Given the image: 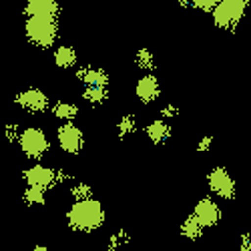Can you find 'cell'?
Masks as SVG:
<instances>
[{
    "instance_id": "obj_15",
    "label": "cell",
    "mask_w": 251,
    "mask_h": 251,
    "mask_svg": "<svg viewBox=\"0 0 251 251\" xmlns=\"http://www.w3.org/2000/svg\"><path fill=\"white\" fill-rule=\"evenodd\" d=\"M78 113H80L78 104L73 102V100H56L52 104V115L62 125H65V123H75V119L78 117Z\"/></svg>"
},
{
    "instance_id": "obj_8",
    "label": "cell",
    "mask_w": 251,
    "mask_h": 251,
    "mask_svg": "<svg viewBox=\"0 0 251 251\" xmlns=\"http://www.w3.org/2000/svg\"><path fill=\"white\" fill-rule=\"evenodd\" d=\"M14 102L18 104L23 111L30 113V115H43L50 109V99L45 91H40L36 87H30V89H25L20 91L14 99Z\"/></svg>"
},
{
    "instance_id": "obj_23",
    "label": "cell",
    "mask_w": 251,
    "mask_h": 251,
    "mask_svg": "<svg viewBox=\"0 0 251 251\" xmlns=\"http://www.w3.org/2000/svg\"><path fill=\"white\" fill-rule=\"evenodd\" d=\"M179 113H181V109L177 107L175 102H165V104H161V109H159L161 119H163V121H167V123H169L171 119H177V117H179Z\"/></svg>"
},
{
    "instance_id": "obj_4",
    "label": "cell",
    "mask_w": 251,
    "mask_h": 251,
    "mask_svg": "<svg viewBox=\"0 0 251 251\" xmlns=\"http://www.w3.org/2000/svg\"><path fill=\"white\" fill-rule=\"evenodd\" d=\"M247 4L245 0H221L217 2L211 18H213V26L219 28V30H235L239 26V23L245 16V10H247Z\"/></svg>"
},
{
    "instance_id": "obj_28",
    "label": "cell",
    "mask_w": 251,
    "mask_h": 251,
    "mask_svg": "<svg viewBox=\"0 0 251 251\" xmlns=\"http://www.w3.org/2000/svg\"><path fill=\"white\" fill-rule=\"evenodd\" d=\"M237 247H239V251H251V235L249 233H241L239 241H237Z\"/></svg>"
},
{
    "instance_id": "obj_3",
    "label": "cell",
    "mask_w": 251,
    "mask_h": 251,
    "mask_svg": "<svg viewBox=\"0 0 251 251\" xmlns=\"http://www.w3.org/2000/svg\"><path fill=\"white\" fill-rule=\"evenodd\" d=\"M18 149L26 159L34 161V163H40L49 149H50V141H49V135L40 129V127H26L20 131V137H18Z\"/></svg>"
},
{
    "instance_id": "obj_25",
    "label": "cell",
    "mask_w": 251,
    "mask_h": 251,
    "mask_svg": "<svg viewBox=\"0 0 251 251\" xmlns=\"http://www.w3.org/2000/svg\"><path fill=\"white\" fill-rule=\"evenodd\" d=\"M73 183V173L67 167H56V185H71Z\"/></svg>"
},
{
    "instance_id": "obj_24",
    "label": "cell",
    "mask_w": 251,
    "mask_h": 251,
    "mask_svg": "<svg viewBox=\"0 0 251 251\" xmlns=\"http://www.w3.org/2000/svg\"><path fill=\"white\" fill-rule=\"evenodd\" d=\"M191 6H193L195 10H201V12H211V14H213V10H215L217 2H215V0H193Z\"/></svg>"
},
{
    "instance_id": "obj_20",
    "label": "cell",
    "mask_w": 251,
    "mask_h": 251,
    "mask_svg": "<svg viewBox=\"0 0 251 251\" xmlns=\"http://www.w3.org/2000/svg\"><path fill=\"white\" fill-rule=\"evenodd\" d=\"M135 65L141 71H147V75H151V71L155 69V54L153 50H149L147 47H143L135 52Z\"/></svg>"
},
{
    "instance_id": "obj_26",
    "label": "cell",
    "mask_w": 251,
    "mask_h": 251,
    "mask_svg": "<svg viewBox=\"0 0 251 251\" xmlns=\"http://www.w3.org/2000/svg\"><path fill=\"white\" fill-rule=\"evenodd\" d=\"M213 135H203L199 141H197V153H207L213 149Z\"/></svg>"
},
{
    "instance_id": "obj_9",
    "label": "cell",
    "mask_w": 251,
    "mask_h": 251,
    "mask_svg": "<svg viewBox=\"0 0 251 251\" xmlns=\"http://www.w3.org/2000/svg\"><path fill=\"white\" fill-rule=\"evenodd\" d=\"M191 215L203 225V229H211V227H217L219 225V221L223 217V211H221L219 203L213 197H201L195 203Z\"/></svg>"
},
{
    "instance_id": "obj_6",
    "label": "cell",
    "mask_w": 251,
    "mask_h": 251,
    "mask_svg": "<svg viewBox=\"0 0 251 251\" xmlns=\"http://www.w3.org/2000/svg\"><path fill=\"white\" fill-rule=\"evenodd\" d=\"M56 145L62 153L78 155L85 147V133L75 123H65L56 129Z\"/></svg>"
},
{
    "instance_id": "obj_16",
    "label": "cell",
    "mask_w": 251,
    "mask_h": 251,
    "mask_svg": "<svg viewBox=\"0 0 251 251\" xmlns=\"http://www.w3.org/2000/svg\"><path fill=\"white\" fill-rule=\"evenodd\" d=\"M181 237H185L187 241H197V239H201L203 237V225L193 217V215H189V217H185V221L181 223Z\"/></svg>"
},
{
    "instance_id": "obj_19",
    "label": "cell",
    "mask_w": 251,
    "mask_h": 251,
    "mask_svg": "<svg viewBox=\"0 0 251 251\" xmlns=\"http://www.w3.org/2000/svg\"><path fill=\"white\" fill-rule=\"evenodd\" d=\"M23 201L28 207H43L47 203V191L38 189V187H26L23 193Z\"/></svg>"
},
{
    "instance_id": "obj_11",
    "label": "cell",
    "mask_w": 251,
    "mask_h": 251,
    "mask_svg": "<svg viewBox=\"0 0 251 251\" xmlns=\"http://www.w3.org/2000/svg\"><path fill=\"white\" fill-rule=\"evenodd\" d=\"M75 76L85 87H109L111 82L109 73L100 67H78Z\"/></svg>"
},
{
    "instance_id": "obj_7",
    "label": "cell",
    "mask_w": 251,
    "mask_h": 251,
    "mask_svg": "<svg viewBox=\"0 0 251 251\" xmlns=\"http://www.w3.org/2000/svg\"><path fill=\"white\" fill-rule=\"evenodd\" d=\"M23 181L26 187H38V189H50L56 185V167H49L45 163H32L23 171Z\"/></svg>"
},
{
    "instance_id": "obj_1",
    "label": "cell",
    "mask_w": 251,
    "mask_h": 251,
    "mask_svg": "<svg viewBox=\"0 0 251 251\" xmlns=\"http://www.w3.org/2000/svg\"><path fill=\"white\" fill-rule=\"evenodd\" d=\"M67 225L76 233H93L100 229L107 221V209L99 199H85V201H73L67 209Z\"/></svg>"
},
{
    "instance_id": "obj_2",
    "label": "cell",
    "mask_w": 251,
    "mask_h": 251,
    "mask_svg": "<svg viewBox=\"0 0 251 251\" xmlns=\"http://www.w3.org/2000/svg\"><path fill=\"white\" fill-rule=\"evenodd\" d=\"M60 25L52 16H30L25 20V36L36 49H50L58 40Z\"/></svg>"
},
{
    "instance_id": "obj_13",
    "label": "cell",
    "mask_w": 251,
    "mask_h": 251,
    "mask_svg": "<svg viewBox=\"0 0 251 251\" xmlns=\"http://www.w3.org/2000/svg\"><path fill=\"white\" fill-rule=\"evenodd\" d=\"M145 135H147V139L153 145H163L171 137V125L167 121H163L161 117L153 119V121H149L147 125H145Z\"/></svg>"
},
{
    "instance_id": "obj_27",
    "label": "cell",
    "mask_w": 251,
    "mask_h": 251,
    "mask_svg": "<svg viewBox=\"0 0 251 251\" xmlns=\"http://www.w3.org/2000/svg\"><path fill=\"white\" fill-rule=\"evenodd\" d=\"M20 131H23V129H20V127H18V125H16V123H8V125H6V127H4L6 139H8V141H14V143H18Z\"/></svg>"
},
{
    "instance_id": "obj_18",
    "label": "cell",
    "mask_w": 251,
    "mask_h": 251,
    "mask_svg": "<svg viewBox=\"0 0 251 251\" xmlns=\"http://www.w3.org/2000/svg\"><path fill=\"white\" fill-rule=\"evenodd\" d=\"M117 137L119 139H127L131 137L135 131H137V117L135 115H123L119 121H117Z\"/></svg>"
},
{
    "instance_id": "obj_5",
    "label": "cell",
    "mask_w": 251,
    "mask_h": 251,
    "mask_svg": "<svg viewBox=\"0 0 251 251\" xmlns=\"http://www.w3.org/2000/svg\"><path fill=\"white\" fill-rule=\"evenodd\" d=\"M207 187L215 197L225 199V201H231L237 195V183H235L233 175L221 165L213 167V169L207 173Z\"/></svg>"
},
{
    "instance_id": "obj_21",
    "label": "cell",
    "mask_w": 251,
    "mask_h": 251,
    "mask_svg": "<svg viewBox=\"0 0 251 251\" xmlns=\"http://www.w3.org/2000/svg\"><path fill=\"white\" fill-rule=\"evenodd\" d=\"M69 195L73 197V201H85V199H93V187L87 181H75L69 187Z\"/></svg>"
},
{
    "instance_id": "obj_14",
    "label": "cell",
    "mask_w": 251,
    "mask_h": 251,
    "mask_svg": "<svg viewBox=\"0 0 251 251\" xmlns=\"http://www.w3.org/2000/svg\"><path fill=\"white\" fill-rule=\"evenodd\" d=\"M52 62H54L56 69H75L76 62H78V54H76L75 47L60 45L52 52Z\"/></svg>"
},
{
    "instance_id": "obj_12",
    "label": "cell",
    "mask_w": 251,
    "mask_h": 251,
    "mask_svg": "<svg viewBox=\"0 0 251 251\" xmlns=\"http://www.w3.org/2000/svg\"><path fill=\"white\" fill-rule=\"evenodd\" d=\"M23 14L26 18L30 16H52L58 18L60 14V4L56 0H28L23 8Z\"/></svg>"
},
{
    "instance_id": "obj_29",
    "label": "cell",
    "mask_w": 251,
    "mask_h": 251,
    "mask_svg": "<svg viewBox=\"0 0 251 251\" xmlns=\"http://www.w3.org/2000/svg\"><path fill=\"white\" fill-rule=\"evenodd\" d=\"M32 251H50V249H49L47 245H34V247H32Z\"/></svg>"
},
{
    "instance_id": "obj_10",
    "label": "cell",
    "mask_w": 251,
    "mask_h": 251,
    "mask_svg": "<svg viewBox=\"0 0 251 251\" xmlns=\"http://www.w3.org/2000/svg\"><path fill=\"white\" fill-rule=\"evenodd\" d=\"M135 97L143 104H151L161 97V82L155 75H143L135 85Z\"/></svg>"
},
{
    "instance_id": "obj_22",
    "label": "cell",
    "mask_w": 251,
    "mask_h": 251,
    "mask_svg": "<svg viewBox=\"0 0 251 251\" xmlns=\"http://www.w3.org/2000/svg\"><path fill=\"white\" fill-rule=\"evenodd\" d=\"M129 241H131V235H129L127 229H117V231L111 233V237H109V251H117L123 245H129Z\"/></svg>"
},
{
    "instance_id": "obj_17",
    "label": "cell",
    "mask_w": 251,
    "mask_h": 251,
    "mask_svg": "<svg viewBox=\"0 0 251 251\" xmlns=\"http://www.w3.org/2000/svg\"><path fill=\"white\" fill-rule=\"evenodd\" d=\"M107 99H109V87H85L82 89V100L93 104V107L102 104Z\"/></svg>"
}]
</instances>
